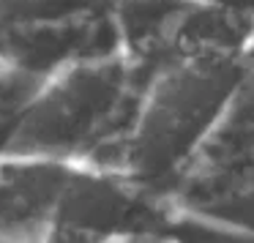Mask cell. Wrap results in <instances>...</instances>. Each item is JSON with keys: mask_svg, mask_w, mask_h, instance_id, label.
Listing matches in <instances>:
<instances>
[{"mask_svg": "<svg viewBox=\"0 0 254 243\" xmlns=\"http://www.w3.org/2000/svg\"><path fill=\"white\" fill-rule=\"evenodd\" d=\"M153 71L123 52L71 61L41 79L0 139V156L110 167Z\"/></svg>", "mask_w": 254, "mask_h": 243, "instance_id": "1", "label": "cell"}, {"mask_svg": "<svg viewBox=\"0 0 254 243\" xmlns=\"http://www.w3.org/2000/svg\"><path fill=\"white\" fill-rule=\"evenodd\" d=\"M246 71V61H164L145 82L110 170L164 197L227 110Z\"/></svg>", "mask_w": 254, "mask_h": 243, "instance_id": "2", "label": "cell"}, {"mask_svg": "<svg viewBox=\"0 0 254 243\" xmlns=\"http://www.w3.org/2000/svg\"><path fill=\"white\" fill-rule=\"evenodd\" d=\"M175 232L181 210L167 197L145 191L118 170L71 161L47 241H134Z\"/></svg>", "mask_w": 254, "mask_h": 243, "instance_id": "3", "label": "cell"}, {"mask_svg": "<svg viewBox=\"0 0 254 243\" xmlns=\"http://www.w3.org/2000/svg\"><path fill=\"white\" fill-rule=\"evenodd\" d=\"M121 52L110 0H0V63L50 77L79 58Z\"/></svg>", "mask_w": 254, "mask_h": 243, "instance_id": "4", "label": "cell"}, {"mask_svg": "<svg viewBox=\"0 0 254 243\" xmlns=\"http://www.w3.org/2000/svg\"><path fill=\"white\" fill-rule=\"evenodd\" d=\"M71 161L0 156V241H47Z\"/></svg>", "mask_w": 254, "mask_h": 243, "instance_id": "5", "label": "cell"}, {"mask_svg": "<svg viewBox=\"0 0 254 243\" xmlns=\"http://www.w3.org/2000/svg\"><path fill=\"white\" fill-rule=\"evenodd\" d=\"M254 47V14L194 0L178 19L170 39V58L246 61Z\"/></svg>", "mask_w": 254, "mask_h": 243, "instance_id": "6", "label": "cell"}, {"mask_svg": "<svg viewBox=\"0 0 254 243\" xmlns=\"http://www.w3.org/2000/svg\"><path fill=\"white\" fill-rule=\"evenodd\" d=\"M194 0H110L121 52L137 66L156 71L167 61L178 19Z\"/></svg>", "mask_w": 254, "mask_h": 243, "instance_id": "7", "label": "cell"}, {"mask_svg": "<svg viewBox=\"0 0 254 243\" xmlns=\"http://www.w3.org/2000/svg\"><path fill=\"white\" fill-rule=\"evenodd\" d=\"M202 3H216V6H227V8H238V11L254 14V0H202Z\"/></svg>", "mask_w": 254, "mask_h": 243, "instance_id": "8", "label": "cell"}, {"mask_svg": "<svg viewBox=\"0 0 254 243\" xmlns=\"http://www.w3.org/2000/svg\"><path fill=\"white\" fill-rule=\"evenodd\" d=\"M246 63H249V68H252V74H254V47L249 50V55H246Z\"/></svg>", "mask_w": 254, "mask_h": 243, "instance_id": "9", "label": "cell"}]
</instances>
